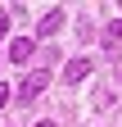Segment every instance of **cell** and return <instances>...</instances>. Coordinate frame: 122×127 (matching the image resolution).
Wrapping results in <instances>:
<instances>
[{
	"instance_id": "1",
	"label": "cell",
	"mask_w": 122,
	"mask_h": 127,
	"mask_svg": "<svg viewBox=\"0 0 122 127\" xmlns=\"http://www.w3.org/2000/svg\"><path fill=\"white\" fill-rule=\"evenodd\" d=\"M45 86H50V73H45V68H32V73L18 82V100H23V104H32V100H36Z\"/></svg>"
},
{
	"instance_id": "2",
	"label": "cell",
	"mask_w": 122,
	"mask_h": 127,
	"mask_svg": "<svg viewBox=\"0 0 122 127\" xmlns=\"http://www.w3.org/2000/svg\"><path fill=\"white\" fill-rule=\"evenodd\" d=\"M90 68H95V64H90L86 55H77V59H68V64H63V82H68V86H77V82H86V77H90Z\"/></svg>"
},
{
	"instance_id": "3",
	"label": "cell",
	"mask_w": 122,
	"mask_h": 127,
	"mask_svg": "<svg viewBox=\"0 0 122 127\" xmlns=\"http://www.w3.org/2000/svg\"><path fill=\"white\" fill-rule=\"evenodd\" d=\"M32 55H36L32 36H14V41H9V55H5V59H14V64H27Z\"/></svg>"
},
{
	"instance_id": "4",
	"label": "cell",
	"mask_w": 122,
	"mask_h": 127,
	"mask_svg": "<svg viewBox=\"0 0 122 127\" xmlns=\"http://www.w3.org/2000/svg\"><path fill=\"white\" fill-rule=\"evenodd\" d=\"M63 18H68V14H63V9H50V14H45V18L36 23V36H54V32H59V27H63Z\"/></svg>"
},
{
	"instance_id": "5",
	"label": "cell",
	"mask_w": 122,
	"mask_h": 127,
	"mask_svg": "<svg viewBox=\"0 0 122 127\" xmlns=\"http://www.w3.org/2000/svg\"><path fill=\"white\" fill-rule=\"evenodd\" d=\"M104 41H109V45H122V18H113L109 27H104Z\"/></svg>"
},
{
	"instance_id": "6",
	"label": "cell",
	"mask_w": 122,
	"mask_h": 127,
	"mask_svg": "<svg viewBox=\"0 0 122 127\" xmlns=\"http://www.w3.org/2000/svg\"><path fill=\"white\" fill-rule=\"evenodd\" d=\"M5 32H9V14L0 9V41H5Z\"/></svg>"
},
{
	"instance_id": "7",
	"label": "cell",
	"mask_w": 122,
	"mask_h": 127,
	"mask_svg": "<svg viewBox=\"0 0 122 127\" xmlns=\"http://www.w3.org/2000/svg\"><path fill=\"white\" fill-rule=\"evenodd\" d=\"M0 104H9V86L5 82H0Z\"/></svg>"
},
{
	"instance_id": "8",
	"label": "cell",
	"mask_w": 122,
	"mask_h": 127,
	"mask_svg": "<svg viewBox=\"0 0 122 127\" xmlns=\"http://www.w3.org/2000/svg\"><path fill=\"white\" fill-rule=\"evenodd\" d=\"M36 127H59V123H50V118H41V123H36Z\"/></svg>"
},
{
	"instance_id": "9",
	"label": "cell",
	"mask_w": 122,
	"mask_h": 127,
	"mask_svg": "<svg viewBox=\"0 0 122 127\" xmlns=\"http://www.w3.org/2000/svg\"><path fill=\"white\" fill-rule=\"evenodd\" d=\"M0 59H5V55H0Z\"/></svg>"
}]
</instances>
